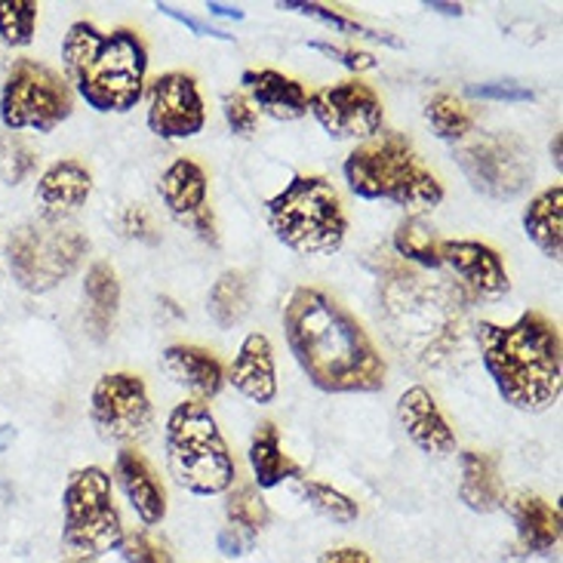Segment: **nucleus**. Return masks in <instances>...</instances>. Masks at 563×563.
Here are the masks:
<instances>
[{"instance_id":"nucleus-45","label":"nucleus","mask_w":563,"mask_h":563,"mask_svg":"<svg viewBox=\"0 0 563 563\" xmlns=\"http://www.w3.org/2000/svg\"><path fill=\"white\" fill-rule=\"evenodd\" d=\"M551 161H554V167L561 169V133H558V136H554V142H551Z\"/></svg>"},{"instance_id":"nucleus-42","label":"nucleus","mask_w":563,"mask_h":563,"mask_svg":"<svg viewBox=\"0 0 563 563\" xmlns=\"http://www.w3.org/2000/svg\"><path fill=\"white\" fill-rule=\"evenodd\" d=\"M318 563H373V558L357 545H342V549L323 551Z\"/></svg>"},{"instance_id":"nucleus-35","label":"nucleus","mask_w":563,"mask_h":563,"mask_svg":"<svg viewBox=\"0 0 563 563\" xmlns=\"http://www.w3.org/2000/svg\"><path fill=\"white\" fill-rule=\"evenodd\" d=\"M118 551H121L123 563H176L173 551H169L161 539H154L152 533H145V530L123 533V542Z\"/></svg>"},{"instance_id":"nucleus-12","label":"nucleus","mask_w":563,"mask_h":563,"mask_svg":"<svg viewBox=\"0 0 563 563\" xmlns=\"http://www.w3.org/2000/svg\"><path fill=\"white\" fill-rule=\"evenodd\" d=\"M308 111L323 126V133L335 142H345V139L366 142V139L379 136L382 123H385L379 92L361 80H342L308 96Z\"/></svg>"},{"instance_id":"nucleus-22","label":"nucleus","mask_w":563,"mask_h":563,"mask_svg":"<svg viewBox=\"0 0 563 563\" xmlns=\"http://www.w3.org/2000/svg\"><path fill=\"white\" fill-rule=\"evenodd\" d=\"M511 520L523 549L530 554H551L561 542V511L536 493H520L511 503Z\"/></svg>"},{"instance_id":"nucleus-23","label":"nucleus","mask_w":563,"mask_h":563,"mask_svg":"<svg viewBox=\"0 0 563 563\" xmlns=\"http://www.w3.org/2000/svg\"><path fill=\"white\" fill-rule=\"evenodd\" d=\"M459 468H462V481H459V499L468 505L477 515H493L505 505V487L496 459L477 450H465L459 453Z\"/></svg>"},{"instance_id":"nucleus-19","label":"nucleus","mask_w":563,"mask_h":563,"mask_svg":"<svg viewBox=\"0 0 563 563\" xmlns=\"http://www.w3.org/2000/svg\"><path fill=\"white\" fill-rule=\"evenodd\" d=\"M231 388L238 395H244L253 404H272L277 397V366L272 339L265 333H250L244 339L241 351L234 354L229 366Z\"/></svg>"},{"instance_id":"nucleus-6","label":"nucleus","mask_w":563,"mask_h":563,"mask_svg":"<svg viewBox=\"0 0 563 563\" xmlns=\"http://www.w3.org/2000/svg\"><path fill=\"white\" fill-rule=\"evenodd\" d=\"M268 225L280 244L299 256H333L349 238V216L323 176H292L268 200Z\"/></svg>"},{"instance_id":"nucleus-29","label":"nucleus","mask_w":563,"mask_h":563,"mask_svg":"<svg viewBox=\"0 0 563 563\" xmlns=\"http://www.w3.org/2000/svg\"><path fill=\"white\" fill-rule=\"evenodd\" d=\"M426 121L431 123L434 136H441L443 142H459V139L468 136L474 126L472 111L462 106L453 92H438L428 99Z\"/></svg>"},{"instance_id":"nucleus-1","label":"nucleus","mask_w":563,"mask_h":563,"mask_svg":"<svg viewBox=\"0 0 563 563\" xmlns=\"http://www.w3.org/2000/svg\"><path fill=\"white\" fill-rule=\"evenodd\" d=\"M287 345L308 382L327 395H373L385 388L388 366L373 339L323 289H292L284 308Z\"/></svg>"},{"instance_id":"nucleus-44","label":"nucleus","mask_w":563,"mask_h":563,"mask_svg":"<svg viewBox=\"0 0 563 563\" xmlns=\"http://www.w3.org/2000/svg\"><path fill=\"white\" fill-rule=\"evenodd\" d=\"M428 10H438V13L443 15H462L465 13V7L462 3H438V0H431V3H426Z\"/></svg>"},{"instance_id":"nucleus-10","label":"nucleus","mask_w":563,"mask_h":563,"mask_svg":"<svg viewBox=\"0 0 563 563\" xmlns=\"http://www.w3.org/2000/svg\"><path fill=\"white\" fill-rule=\"evenodd\" d=\"M456 164L477 195L515 200L533 179V154L518 133H487L462 145Z\"/></svg>"},{"instance_id":"nucleus-26","label":"nucleus","mask_w":563,"mask_h":563,"mask_svg":"<svg viewBox=\"0 0 563 563\" xmlns=\"http://www.w3.org/2000/svg\"><path fill=\"white\" fill-rule=\"evenodd\" d=\"M84 296L90 305L87 320H90L92 335L106 339L111 323H114V314H118V305H121V280L114 275V268L106 262H96L87 272V280H84Z\"/></svg>"},{"instance_id":"nucleus-25","label":"nucleus","mask_w":563,"mask_h":563,"mask_svg":"<svg viewBox=\"0 0 563 563\" xmlns=\"http://www.w3.org/2000/svg\"><path fill=\"white\" fill-rule=\"evenodd\" d=\"M246 456H250V468H253V477H256V487L260 489H275L284 481H289V477H302V468L284 456L275 422H262L256 428Z\"/></svg>"},{"instance_id":"nucleus-9","label":"nucleus","mask_w":563,"mask_h":563,"mask_svg":"<svg viewBox=\"0 0 563 563\" xmlns=\"http://www.w3.org/2000/svg\"><path fill=\"white\" fill-rule=\"evenodd\" d=\"M75 111L68 80L37 59H19L0 87V121L7 130L53 133Z\"/></svg>"},{"instance_id":"nucleus-32","label":"nucleus","mask_w":563,"mask_h":563,"mask_svg":"<svg viewBox=\"0 0 563 563\" xmlns=\"http://www.w3.org/2000/svg\"><path fill=\"white\" fill-rule=\"evenodd\" d=\"M277 10H292V13H302V15H311V19H318L323 25H330L333 31L339 34H351V37H369V41H382V44L388 46H400L397 37L391 34H379V31L366 29L361 25L357 19H349V15L335 13L330 7H323V3H299V0H284V3H277Z\"/></svg>"},{"instance_id":"nucleus-40","label":"nucleus","mask_w":563,"mask_h":563,"mask_svg":"<svg viewBox=\"0 0 563 563\" xmlns=\"http://www.w3.org/2000/svg\"><path fill=\"white\" fill-rule=\"evenodd\" d=\"M216 545H219V551H222L225 558H244V554H250L253 545H256V536L244 533V530H238V527H231L229 523V527L219 533Z\"/></svg>"},{"instance_id":"nucleus-27","label":"nucleus","mask_w":563,"mask_h":563,"mask_svg":"<svg viewBox=\"0 0 563 563\" xmlns=\"http://www.w3.org/2000/svg\"><path fill=\"white\" fill-rule=\"evenodd\" d=\"M391 244H395V253L400 260L416 262V265H422V268H441V238H438V231L428 225L422 216H407V219H400L395 229V238H391Z\"/></svg>"},{"instance_id":"nucleus-11","label":"nucleus","mask_w":563,"mask_h":563,"mask_svg":"<svg viewBox=\"0 0 563 563\" xmlns=\"http://www.w3.org/2000/svg\"><path fill=\"white\" fill-rule=\"evenodd\" d=\"M90 419L99 438L133 446L154 428V407L148 385L136 373H106L90 395Z\"/></svg>"},{"instance_id":"nucleus-33","label":"nucleus","mask_w":563,"mask_h":563,"mask_svg":"<svg viewBox=\"0 0 563 563\" xmlns=\"http://www.w3.org/2000/svg\"><path fill=\"white\" fill-rule=\"evenodd\" d=\"M37 29L34 0H0V41L7 46H29Z\"/></svg>"},{"instance_id":"nucleus-39","label":"nucleus","mask_w":563,"mask_h":563,"mask_svg":"<svg viewBox=\"0 0 563 563\" xmlns=\"http://www.w3.org/2000/svg\"><path fill=\"white\" fill-rule=\"evenodd\" d=\"M121 231L126 238H136V241H148V244H154V225L142 207H126V210H123Z\"/></svg>"},{"instance_id":"nucleus-46","label":"nucleus","mask_w":563,"mask_h":563,"mask_svg":"<svg viewBox=\"0 0 563 563\" xmlns=\"http://www.w3.org/2000/svg\"><path fill=\"white\" fill-rule=\"evenodd\" d=\"M68 563H90V561H77V558H75V561H68Z\"/></svg>"},{"instance_id":"nucleus-8","label":"nucleus","mask_w":563,"mask_h":563,"mask_svg":"<svg viewBox=\"0 0 563 563\" xmlns=\"http://www.w3.org/2000/svg\"><path fill=\"white\" fill-rule=\"evenodd\" d=\"M90 253V241L84 231L65 222H25L10 238V272L13 280L29 292H49L65 277L80 268Z\"/></svg>"},{"instance_id":"nucleus-30","label":"nucleus","mask_w":563,"mask_h":563,"mask_svg":"<svg viewBox=\"0 0 563 563\" xmlns=\"http://www.w3.org/2000/svg\"><path fill=\"white\" fill-rule=\"evenodd\" d=\"M225 515H229L231 527H238V530H244L250 536H260L268 527V520H272V511H268V505L260 496V489L250 487V484L229 489Z\"/></svg>"},{"instance_id":"nucleus-36","label":"nucleus","mask_w":563,"mask_h":563,"mask_svg":"<svg viewBox=\"0 0 563 563\" xmlns=\"http://www.w3.org/2000/svg\"><path fill=\"white\" fill-rule=\"evenodd\" d=\"M222 114L234 136H253L256 133V108L241 92H225L222 96Z\"/></svg>"},{"instance_id":"nucleus-3","label":"nucleus","mask_w":563,"mask_h":563,"mask_svg":"<svg viewBox=\"0 0 563 563\" xmlns=\"http://www.w3.org/2000/svg\"><path fill=\"white\" fill-rule=\"evenodd\" d=\"M62 62L68 84L92 111L126 114L145 92L148 49L136 31L75 22L62 41Z\"/></svg>"},{"instance_id":"nucleus-31","label":"nucleus","mask_w":563,"mask_h":563,"mask_svg":"<svg viewBox=\"0 0 563 563\" xmlns=\"http://www.w3.org/2000/svg\"><path fill=\"white\" fill-rule=\"evenodd\" d=\"M299 493H302L318 515L330 518L333 523H354L357 515H361L357 503L349 499L345 493L330 487V484H320V481H311V477H299Z\"/></svg>"},{"instance_id":"nucleus-5","label":"nucleus","mask_w":563,"mask_h":563,"mask_svg":"<svg viewBox=\"0 0 563 563\" xmlns=\"http://www.w3.org/2000/svg\"><path fill=\"white\" fill-rule=\"evenodd\" d=\"M164 446H167L169 474L188 493L222 496L234 487L238 465L207 404L185 400L169 412Z\"/></svg>"},{"instance_id":"nucleus-38","label":"nucleus","mask_w":563,"mask_h":563,"mask_svg":"<svg viewBox=\"0 0 563 563\" xmlns=\"http://www.w3.org/2000/svg\"><path fill=\"white\" fill-rule=\"evenodd\" d=\"M472 96L489 99V102H533V90L520 87V84H481L472 87Z\"/></svg>"},{"instance_id":"nucleus-21","label":"nucleus","mask_w":563,"mask_h":563,"mask_svg":"<svg viewBox=\"0 0 563 563\" xmlns=\"http://www.w3.org/2000/svg\"><path fill=\"white\" fill-rule=\"evenodd\" d=\"M241 84L253 96V102L275 121H299L308 114V92L299 80L280 75L275 68L262 71H244Z\"/></svg>"},{"instance_id":"nucleus-16","label":"nucleus","mask_w":563,"mask_h":563,"mask_svg":"<svg viewBox=\"0 0 563 563\" xmlns=\"http://www.w3.org/2000/svg\"><path fill=\"white\" fill-rule=\"evenodd\" d=\"M441 262L450 265L462 277V284L481 299H503L511 289L503 256L481 241H443Z\"/></svg>"},{"instance_id":"nucleus-34","label":"nucleus","mask_w":563,"mask_h":563,"mask_svg":"<svg viewBox=\"0 0 563 563\" xmlns=\"http://www.w3.org/2000/svg\"><path fill=\"white\" fill-rule=\"evenodd\" d=\"M37 167V154L15 133L0 136V179L7 185H19L29 179Z\"/></svg>"},{"instance_id":"nucleus-18","label":"nucleus","mask_w":563,"mask_h":563,"mask_svg":"<svg viewBox=\"0 0 563 563\" xmlns=\"http://www.w3.org/2000/svg\"><path fill=\"white\" fill-rule=\"evenodd\" d=\"M114 481L145 527H157L167 518V489L148 465V459L136 453L133 446H123L114 459Z\"/></svg>"},{"instance_id":"nucleus-24","label":"nucleus","mask_w":563,"mask_h":563,"mask_svg":"<svg viewBox=\"0 0 563 563\" xmlns=\"http://www.w3.org/2000/svg\"><path fill=\"white\" fill-rule=\"evenodd\" d=\"M523 231L542 256L561 262L563 253V185H551L523 210Z\"/></svg>"},{"instance_id":"nucleus-37","label":"nucleus","mask_w":563,"mask_h":563,"mask_svg":"<svg viewBox=\"0 0 563 563\" xmlns=\"http://www.w3.org/2000/svg\"><path fill=\"white\" fill-rule=\"evenodd\" d=\"M311 49H318L323 53L327 59L339 62V65H345L349 71H373L379 62L373 59V53H364V49H349V46H333V44H323V41H311Z\"/></svg>"},{"instance_id":"nucleus-4","label":"nucleus","mask_w":563,"mask_h":563,"mask_svg":"<svg viewBox=\"0 0 563 563\" xmlns=\"http://www.w3.org/2000/svg\"><path fill=\"white\" fill-rule=\"evenodd\" d=\"M342 173L351 195L361 200H388L395 207L410 210L412 216L431 213L443 200V185L438 183V176L419 161L410 142L397 133L354 148Z\"/></svg>"},{"instance_id":"nucleus-17","label":"nucleus","mask_w":563,"mask_h":563,"mask_svg":"<svg viewBox=\"0 0 563 563\" xmlns=\"http://www.w3.org/2000/svg\"><path fill=\"white\" fill-rule=\"evenodd\" d=\"M92 195V173L87 164H80L75 157L56 161L41 173L34 200L41 203L46 222H62L65 216L77 213Z\"/></svg>"},{"instance_id":"nucleus-28","label":"nucleus","mask_w":563,"mask_h":563,"mask_svg":"<svg viewBox=\"0 0 563 563\" xmlns=\"http://www.w3.org/2000/svg\"><path fill=\"white\" fill-rule=\"evenodd\" d=\"M207 311L219 330H231L250 314V280L241 272H225L210 289Z\"/></svg>"},{"instance_id":"nucleus-20","label":"nucleus","mask_w":563,"mask_h":563,"mask_svg":"<svg viewBox=\"0 0 563 563\" xmlns=\"http://www.w3.org/2000/svg\"><path fill=\"white\" fill-rule=\"evenodd\" d=\"M161 366L169 379L183 385L185 391H191L200 404L213 400L225 385V369L219 364V357L198 345H169L161 354Z\"/></svg>"},{"instance_id":"nucleus-43","label":"nucleus","mask_w":563,"mask_h":563,"mask_svg":"<svg viewBox=\"0 0 563 563\" xmlns=\"http://www.w3.org/2000/svg\"><path fill=\"white\" fill-rule=\"evenodd\" d=\"M203 10H210L213 15H225V19H244V10L241 7H231V3H207Z\"/></svg>"},{"instance_id":"nucleus-2","label":"nucleus","mask_w":563,"mask_h":563,"mask_svg":"<svg viewBox=\"0 0 563 563\" xmlns=\"http://www.w3.org/2000/svg\"><path fill=\"white\" fill-rule=\"evenodd\" d=\"M477 345L496 391L515 410L545 412L561 400V330L539 311H527L508 327L481 320Z\"/></svg>"},{"instance_id":"nucleus-15","label":"nucleus","mask_w":563,"mask_h":563,"mask_svg":"<svg viewBox=\"0 0 563 563\" xmlns=\"http://www.w3.org/2000/svg\"><path fill=\"white\" fill-rule=\"evenodd\" d=\"M397 419L410 438L426 456L443 459L456 453V431L450 428L446 416L438 407V400L431 397L428 388L412 385L397 400Z\"/></svg>"},{"instance_id":"nucleus-7","label":"nucleus","mask_w":563,"mask_h":563,"mask_svg":"<svg viewBox=\"0 0 563 563\" xmlns=\"http://www.w3.org/2000/svg\"><path fill=\"white\" fill-rule=\"evenodd\" d=\"M123 520L111 477L99 465L77 468L62 489V545L77 561L102 558L108 551L121 549Z\"/></svg>"},{"instance_id":"nucleus-14","label":"nucleus","mask_w":563,"mask_h":563,"mask_svg":"<svg viewBox=\"0 0 563 563\" xmlns=\"http://www.w3.org/2000/svg\"><path fill=\"white\" fill-rule=\"evenodd\" d=\"M157 195L164 200L167 213L173 216L179 225L195 231L203 244L219 246V231H216L213 210H210V203H207V195H210V188H207V173H203V167H200L198 161H191V157L173 161V164L164 169L161 183H157Z\"/></svg>"},{"instance_id":"nucleus-41","label":"nucleus","mask_w":563,"mask_h":563,"mask_svg":"<svg viewBox=\"0 0 563 563\" xmlns=\"http://www.w3.org/2000/svg\"><path fill=\"white\" fill-rule=\"evenodd\" d=\"M157 10H161L164 15H169V19H176V22H183L185 29H191L195 34H200V37H219V41H234V34H225V31L213 29V25L200 22V19H195V15L179 13V10H176V7H169V3H157Z\"/></svg>"},{"instance_id":"nucleus-13","label":"nucleus","mask_w":563,"mask_h":563,"mask_svg":"<svg viewBox=\"0 0 563 563\" xmlns=\"http://www.w3.org/2000/svg\"><path fill=\"white\" fill-rule=\"evenodd\" d=\"M207 126V108L198 80L185 71H167L148 87V130L157 139H191Z\"/></svg>"}]
</instances>
